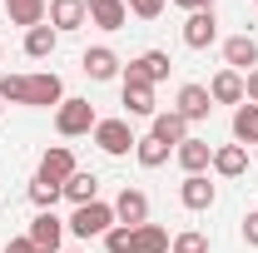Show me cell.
I'll use <instances>...</instances> for the list:
<instances>
[{"label":"cell","instance_id":"15","mask_svg":"<svg viewBox=\"0 0 258 253\" xmlns=\"http://www.w3.org/2000/svg\"><path fill=\"white\" fill-rule=\"evenodd\" d=\"M224 60H228V70H238V75L253 70L258 65V40L253 35H233V40L224 45Z\"/></svg>","mask_w":258,"mask_h":253},{"label":"cell","instance_id":"35","mask_svg":"<svg viewBox=\"0 0 258 253\" xmlns=\"http://www.w3.org/2000/svg\"><path fill=\"white\" fill-rule=\"evenodd\" d=\"M60 253H80V248H60Z\"/></svg>","mask_w":258,"mask_h":253},{"label":"cell","instance_id":"33","mask_svg":"<svg viewBox=\"0 0 258 253\" xmlns=\"http://www.w3.org/2000/svg\"><path fill=\"white\" fill-rule=\"evenodd\" d=\"M243 99L258 104V70H248V80H243Z\"/></svg>","mask_w":258,"mask_h":253},{"label":"cell","instance_id":"6","mask_svg":"<svg viewBox=\"0 0 258 253\" xmlns=\"http://www.w3.org/2000/svg\"><path fill=\"white\" fill-rule=\"evenodd\" d=\"M30 243H35L40 253H60V243H64V223L55 219V209L35 214V223H30Z\"/></svg>","mask_w":258,"mask_h":253},{"label":"cell","instance_id":"7","mask_svg":"<svg viewBox=\"0 0 258 253\" xmlns=\"http://www.w3.org/2000/svg\"><path fill=\"white\" fill-rule=\"evenodd\" d=\"M114 223H129V228L149 223V194L144 189H124L114 199Z\"/></svg>","mask_w":258,"mask_h":253},{"label":"cell","instance_id":"22","mask_svg":"<svg viewBox=\"0 0 258 253\" xmlns=\"http://www.w3.org/2000/svg\"><path fill=\"white\" fill-rule=\"evenodd\" d=\"M233 139H238L243 149H248V144H258V104H248V99H243V104L233 109Z\"/></svg>","mask_w":258,"mask_h":253},{"label":"cell","instance_id":"14","mask_svg":"<svg viewBox=\"0 0 258 253\" xmlns=\"http://www.w3.org/2000/svg\"><path fill=\"white\" fill-rule=\"evenodd\" d=\"M124 109L134 119H154L159 109H154V85H144V80H124Z\"/></svg>","mask_w":258,"mask_h":253},{"label":"cell","instance_id":"30","mask_svg":"<svg viewBox=\"0 0 258 253\" xmlns=\"http://www.w3.org/2000/svg\"><path fill=\"white\" fill-rule=\"evenodd\" d=\"M129 15H139V20H159L164 15V0H124Z\"/></svg>","mask_w":258,"mask_h":253},{"label":"cell","instance_id":"27","mask_svg":"<svg viewBox=\"0 0 258 253\" xmlns=\"http://www.w3.org/2000/svg\"><path fill=\"white\" fill-rule=\"evenodd\" d=\"M134 154H139L144 169H159V164H169V144H159V139L149 134V139H139V144H134Z\"/></svg>","mask_w":258,"mask_h":253},{"label":"cell","instance_id":"12","mask_svg":"<svg viewBox=\"0 0 258 253\" xmlns=\"http://www.w3.org/2000/svg\"><path fill=\"white\" fill-rule=\"evenodd\" d=\"M45 15H50V25H55V30H80V25H85V20H90V10H85V0H50V10H45Z\"/></svg>","mask_w":258,"mask_h":253},{"label":"cell","instance_id":"21","mask_svg":"<svg viewBox=\"0 0 258 253\" xmlns=\"http://www.w3.org/2000/svg\"><path fill=\"white\" fill-rule=\"evenodd\" d=\"M55 45H60V30H55V25H35V30H25V55H30V60H50Z\"/></svg>","mask_w":258,"mask_h":253},{"label":"cell","instance_id":"18","mask_svg":"<svg viewBox=\"0 0 258 253\" xmlns=\"http://www.w3.org/2000/svg\"><path fill=\"white\" fill-rule=\"evenodd\" d=\"M209 109H214V99H209V90H204V85H184V90H179V114H184V119H209Z\"/></svg>","mask_w":258,"mask_h":253},{"label":"cell","instance_id":"11","mask_svg":"<svg viewBox=\"0 0 258 253\" xmlns=\"http://www.w3.org/2000/svg\"><path fill=\"white\" fill-rule=\"evenodd\" d=\"M174 159H179L184 174H204V169L214 164V149H209V139H194V134H189V139L174 149Z\"/></svg>","mask_w":258,"mask_h":253},{"label":"cell","instance_id":"37","mask_svg":"<svg viewBox=\"0 0 258 253\" xmlns=\"http://www.w3.org/2000/svg\"><path fill=\"white\" fill-rule=\"evenodd\" d=\"M0 109H5V99H0Z\"/></svg>","mask_w":258,"mask_h":253},{"label":"cell","instance_id":"4","mask_svg":"<svg viewBox=\"0 0 258 253\" xmlns=\"http://www.w3.org/2000/svg\"><path fill=\"white\" fill-rule=\"evenodd\" d=\"M95 144H99L109 159H119V154H129L139 139H134L129 119H99V124H95Z\"/></svg>","mask_w":258,"mask_h":253},{"label":"cell","instance_id":"3","mask_svg":"<svg viewBox=\"0 0 258 253\" xmlns=\"http://www.w3.org/2000/svg\"><path fill=\"white\" fill-rule=\"evenodd\" d=\"M95 104L90 99H64L60 109H55V129H60L64 139H80V134H95Z\"/></svg>","mask_w":258,"mask_h":253},{"label":"cell","instance_id":"17","mask_svg":"<svg viewBox=\"0 0 258 253\" xmlns=\"http://www.w3.org/2000/svg\"><path fill=\"white\" fill-rule=\"evenodd\" d=\"M85 75H90V80H114V75H119V55H114V50H109V45H95V50H85Z\"/></svg>","mask_w":258,"mask_h":253},{"label":"cell","instance_id":"20","mask_svg":"<svg viewBox=\"0 0 258 253\" xmlns=\"http://www.w3.org/2000/svg\"><path fill=\"white\" fill-rule=\"evenodd\" d=\"M45 0H5V15H10V25H25V30H35V25H45Z\"/></svg>","mask_w":258,"mask_h":253},{"label":"cell","instance_id":"5","mask_svg":"<svg viewBox=\"0 0 258 253\" xmlns=\"http://www.w3.org/2000/svg\"><path fill=\"white\" fill-rule=\"evenodd\" d=\"M169 70H174V60L164 55V50H144V55H134L124 70V80H144V85H159V80H169Z\"/></svg>","mask_w":258,"mask_h":253},{"label":"cell","instance_id":"13","mask_svg":"<svg viewBox=\"0 0 258 253\" xmlns=\"http://www.w3.org/2000/svg\"><path fill=\"white\" fill-rule=\"evenodd\" d=\"M85 10H90V20L99 30H124V20H129L124 0H85Z\"/></svg>","mask_w":258,"mask_h":253},{"label":"cell","instance_id":"2","mask_svg":"<svg viewBox=\"0 0 258 253\" xmlns=\"http://www.w3.org/2000/svg\"><path fill=\"white\" fill-rule=\"evenodd\" d=\"M114 228V204H80L75 214H70V233L75 238H104Z\"/></svg>","mask_w":258,"mask_h":253},{"label":"cell","instance_id":"19","mask_svg":"<svg viewBox=\"0 0 258 253\" xmlns=\"http://www.w3.org/2000/svg\"><path fill=\"white\" fill-rule=\"evenodd\" d=\"M70 174H75V154H70L64 144L45 149V159H40V179H55V184H64Z\"/></svg>","mask_w":258,"mask_h":253},{"label":"cell","instance_id":"25","mask_svg":"<svg viewBox=\"0 0 258 253\" xmlns=\"http://www.w3.org/2000/svg\"><path fill=\"white\" fill-rule=\"evenodd\" d=\"M134 253H169V233L159 223H139L134 228Z\"/></svg>","mask_w":258,"mask_h":253},{"label":"cell","instance_id":"8","mask_svg":"<svg viewBox=\"0 0 258 253\" xmlns=\"http://www.w3.org/2000/svg\"><path fill=\"white\" fill-rule=\"evenodd\" d=\"M214 35H219L214 10H194L189 20H184V45H189V50H209V45H214Z\"/></svg>","mask_w":258,"mask_h":253},{"label":"cell","instance_id":"29","mask_svg":"<svg viewBox=\"0 0 258 253\" xmlns=\"http://www.w3.org/2000/svg\"><path fill=\"white\" fill-rule=\"evenodd\" d=\"M169 253H209V238H204L199 228H184V233L169 243Z\"/></svg>","mask_w":258,"mask_h":253},{"label":"cell","instance_id":"24","mask_svg":"<svg viewBox=\"0 0 258 253\" xmlns=\"http://www.w3.org/2000/svg\"><path fill=\"white\" fill-rule=\"evenodd\" d=\"M95 194H99V179L85 174V169H75V174L64 179V199H75V209H80V204H95Z\"/></svg>","mask_w":258,"mask_h":253},{"label":"cell","instance_id":"34","mask_svg":"<svg viewBox=\"0 0 258 253\" xmlns=\"http://www.w3.org/2000/svg\"><path fill=\"white\" fill-rule=\"evenodd\" d=\"M174 5H184L189 15H194V10H214V0H174Z\"/></svg>","mask_w":258,"mask_h":253},{"label":"cell","instance_id":"26","mask_svg":"<svg viewBox=\"0 0 258 253\" xmlns=\"http://www.w3.org/2000/svg\"><path fill=\"white\" fill-rule=\"evenodd\" d=\"M60 199H64V184H55V179H40V174H35V184H30V204L40 209V214H45V209H55Z\"/></svg>","mask_w":258,"mask_h":253},{"label":"cell","instance_id":"31","mask_svg":"<svg viewBox=\"0 0 258 253\" xmlns=\"http://www.w3.org/2000/svg\"><path fill=\"white\" fill-rule=\"evenodd\" d=\"M243 243L258 248V209H253V214H243Z\"/></svg>","mask_w":258,"mask_h":253},{"label":"cell","instance_id":"32","mask_svg":"<svg viewBox=\"0 0 258 253\" xmlns=\"http://www.w3.org/2000/svg\"><path fill=\"white\" fill-rule=\"evenodd\" d=\"M5 253H40V248H35L30 233H25V238H10V243H5Z\"/></svg>","mask_w":258,"mask_h":253},{"label":"cell","instance_id":"36","mask_svg":"<svg viewBox=\"0 0 258 253\" xmlns=\"http://www.w3.org/2000/svg\"><path fill=\"white\" fill-rule=\"evenodd\" d=\"M0 60H5V50H0Z\"/></svg>","mask_w":258,"mask_h":253},{"label":"cell","instance_id":"23","mask_svg":"<svg viewBox=\"0 0 258 253\" xmlns=\"http://www.w3.org/2000/svg\"><path fill=\"white\" fill-rule=\"evenodd\" d=\"M214 169H219L224 179H238V174L248 169V149H243V144H224V149H214Z\"/></svg>","mask_w":258,"mask_h":253},{"label":"cell","instance_id":"16","mask_svg":"<svg viewBox=\"0 0 258 253\" xmlns=\"http://www.w3.org/2000/svg\"><path fill=\"white\" fill-rule=\"evenodd\" d=\"M209 99L214 104H243V75L238 70H219L214 85H209Z\"/></svg>","mask_w":258,"mask_h":253},{"label":"cell","instance_id":"9","mask_svg":"<svg viewBox=\"0 0 258 253\" xmlns=\"http://www.w3.org/2000/svg\"><path fill=\"white\" fill-rule=\"evenodd\" d=\"M149 134H154L159 144H169V149H179V144L189 139V119H184L179 109H159V114H154V129H149Z\"/></svg>","mask_w":258,"mask_h":253},{"label":"cell","instance_id":"1","mask_svg":"<svg viewBox=\"0 0 258 253\" xmlns=\"http://www.w3.org/2000/svg\"><path fill=\"white\" fill-rule=\"evenodd\" d=\"M0 99L10 104H30V109H60L64 104V80L55 70H40V75H5L0 80Z\"/></svg>","mask_w":258,"mask_h":253},{"label":"cell","instance_id":"10","mask_svg":"<svg viewBox=\"0 0 258 253\" xmlns=\"http://www.w3.org/2000/svg\"><path fill=\"white\" fill-rule=\"evenodd\" d=\"M179 204L194 209V214L214 209V184H209V174H184V184H179Z\"/></svg>","mask_w":258,"mask_h":253},{"label":"cell","instance_id":"28","mask_svg":"<svg viewBox=\"0 0 258 253\" xmlns=\"http://www.w3.org/2000/svg\"><path fill=\"white\" fill-rule=\"evenodd\" d=\"M104 248L109 253H134V228H129V223H114V228L104 233Z\"/></svg>","mask_w":258,"mask_h":253}]
</instances>
